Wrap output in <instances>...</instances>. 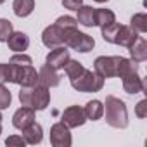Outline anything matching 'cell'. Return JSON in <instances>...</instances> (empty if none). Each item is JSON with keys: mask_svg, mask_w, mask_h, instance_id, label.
Instances as JSON below:
<instances>
[{"mask_svg": "<svg viewBox=\"0 0 147 147\" xmlns=\"http://www.w3.org/2000/svg\"><path fill=\"white\" fill-rule=\"evenodd\" d=\"M106 123L113 128H126L128 126V111L121 99L114 95H107L104 102Z\"/></svg>", "mask_w": 147, "mask_h": 147, "instance_id": "1", "label": "cell"}, {"mask_svg": "<svg viewBox=\"0 0 147 147\" xmlns=\"http://www.w3.org/2000/svg\"><path fill=\"white\" fill-rule=\"evenodd\" d=\"M71 87L78 90V92H83V94H88V92H100L102 87H104V78L100 75H97L95 71L92 69H83V73L71 80Z\"/></svg>", "mask_w": 147, "mask_h": 147, "instance_id": "2", "label": "cell"}, {"mask_svg": "<svg viewBox=\"0 0 147 147\" xmlns=\"http://www.w3.org/2000/svg\"><path fill=\"white\" fill-rule=\"evenodd\" d=\"M64 45H67L69 49L76 50V52L87 54V52H90V50L95 47V40H94L90 35L82 33V31H78V28H75V30H67V31H66Z\"/></svg>", "mask_w": 147, "mask_h": 147, "instance_id": "3", "label": "cell"}, {"mask_svg": "<svg viewBox=\"0 0 147 147\" xmlns=\"http://www.w3.org/2000/svg\"><path fill=\"white\" fill-rule=\"evenodd\" d=\"M118 61H119V55H100L94 61V71L97 75H100L104 80L114 78L118 71Z\"/></svg>", "mask_w": 147, "mask_h": 147, "instance_id": "4", "label": "cell"}, {"mask_svg": "<svg viewBox=\"0 0 147 147\" xmlns=\"http://www.w3.org/2000/svg\"><path fill=\"white\" fill-rule=\"evenodd\" d=\"M12 83L21 85V87H33L38 83V73L31 64H26V66H16L14 64Z\"/></svg>", "mask_w": 147, "mask_h": 147, "instance_id": "5", "label": "cell"}, {"mask_svg": "<svg viewBox=\"0 0 147 147\" xmlns=\"http://www.w3.org/2000/svg\"><path fill=\"white\" fill-rule=\"evenodd\" d=\"M66 31L64 28L57 26L55 23L47 26L42 33V42L47 49H54V47H59V45H64V40H66Z\"/></svg>", "mask_w": 147, "mask_h": 147, "instance_id": "6", "label": "cell"}, {"mask_svg": "<svg viewBox=\"0 0 147 147\" xmlns=\"http://www.w3.org/2000/svg\"><path fill=\"white\" fill-rule=\"evenodd\" d=\"M71 133H69V128L59 121V123H54L52 128H50V144L54 147H69L71 145Z\"/></svg>", "mask_w": 147, "mask_h": 147, "instance_id": "7", "label": "cell"}, {"mask_svg": "<svg viewBox=\"0 0 147 147\" xmlns=\"http://www.w3.org/2000/svg\"><path fill=\"white\" fill-rule=\"evenodd\" d=\"M61 121H62L67 128H78V126L85 125L87 116H85L83 107H80V106H69L67 109H64Z\"/></svg>", "mask_w": 147, "mask_h": 147, "instance_id": "8", "label": "cell"}, {"mask_svg": "<svg viewBox=\"0 0 147 147\" xmlns=\"http://www.w3.org/2000/svg\"><path fill=\"white\" fill-rule=\"evenodd\" d=\"M50 104V92L47 87L36 83L31 87V109L35 111H43Z\"/></svg>", "mask_w": 147, "mask_h": 147, "instance_id": "9", "label": "cell"}, {"mask_svg": "<svg viewBox=\"0 0 147 147\" xmlns=\"http://www.w3.org/2000/svg\"><path fill=\"white\" fill-rule=\"evenodd\" d=\"M69 59H71V57H69V50H67L66 47L59 45V47H54V49L47 54L45 64H49V66L54 67V69H64V66H66V62H67Z\"/></svg>", "mask_w": 147, "mask_h": 147, "instance_id": "10", "label": "cell"}, {"mask_svg": "<svg viewBox=\"0 0 147 147\" xmlns=\"http://www.w3.org/2000/svg\"><path fill=\"white\" fill-rule=\"evenodd\" d=\"M38 83L50 88V87H57L61 83V76H59V73L57 69L50 67L49 64H43L38 71Z\"/></svg>", "mask_w": 147, "mask_h": 147, "instance_id": "11", "label": "cell"}, {"mask_svg": "<svg viewBox=\"0 0 147 147\" xmlns=\"http://www.w3.org/2000/svg\"><path fill=\"white\" fill-rule=\"evenodd\" d=\"M121 82H123V90L126 94H130V95H135V94H140V92L145 90V83L138 76V71H133L130 75L123 76Z\"/></svg>", "mask_w": 147, "mask_h": 147, "instance_id": "12", "label": "cell"}, {"mask_svg": "<svg viewBox=\"0 0 147 147\" xmlns=\"http://www.w3.org/2000/svg\"><path fill=\"white\" fill-rule=\"evenodd\" d=\"M33 121H35V109L26 107V106L19 107V109L14 113V116H12V125H14V128H18V130H23V128L30 126Z\"/></svg>", "mask_w": 147, "mask_h": 147, "instance_id": "13", "label": "cell"}, {"mask_svg": "<svg viewBox=\"0 0 147 147\" xmlns=\"http://www.w3.org/2000/svg\"><path fill=\"white\" fill-rule=\"evenodd\" d=\"M7 45L14 52H24L30 47V36L23 31H12L11 36L7 38Z\"/></svg>", "mask_w": 147, "mask_h": 147, "instance_id": "14", "label": "cell"}, {"mask_svg": "<svg viewBox=\"0 0 147 147\" xmlns=\"http://www.w3.org/2000/svg\"><path fill=\"white\" fill-rule=\"evenodd\" d=\"M128 50H130V55H131L133 62H144L147 59V42H145V38L138 35V38L128 47Z\"/></svg>", "mask_w": 147, "mask_h": 147, "instance_id": "15", "label": "cell"}, {"mask_svg": "<svg viewBox=\"0 0 147 147\" xmlns=\"http://www.w3.org/2000/svg\"><path fill=\"white\" fill-rule=\"evenodd\" d=\"M21 131H23V138H24L26 144H30V145H36V144H40L42 138H43V128H42L38 123H35V121H33L30 126L23 128Z\"/></svg>", "mask_w": 147, "mask_h": 147, "instance_id": "16", "label": "cell"}, {"mask_svg": "<svg viewBox=\"0 0 147 147\" xmlns=\"http://www.w3.org/2000/svg\"><path fill=\"white\" fill-rule=\"evenodd\" d=\"M76 12H78L76 21H78L80 24H83V26H87V28L95 26V9H94V7H90V5H82Z\"/></svg>", "mask_w": 147, "mask_h": 147, "instance_id": "17", "label": "cell"}, {"mask_svg": "<svg viewBox=\"0 0 147 147\" xmlns=\"http://www.w3.org/2000/svg\"><path fill=\"white\" fill-rule=\"evenodd\" d=\"M83 111H85L87 119L97 121V119H100L104 116V104L100 100H90V102H87V106L83 107Z\"/></svg>", "mask_w": 147, "mask_h": 147, "instance_id": "18", "label": "cell"}, {"mask_svg": "<svg viewBox=\"0 0 147 147\" xmlns=\"http://www.w3.org/2000/svg\"><path fill=\"white\" fill-rule=\"evenodd\" d=\"M12 11L18 18H28L35 11V0H14Z\"/></svg>", "mask_w": 147, "mask_h": 147, "instance_id": "19", "label": "cell"}, {"mask_svg": "<svg viewBox=\"0 0 147 147\" xmlns=\"http://www.w3.org/2000/svg\"><path fill=\"white\" fill-rule=\"evenodd\" d=\"M138 38V33L135 30H131L130 26H121L119 30V35H118V40H116V45H121V47H130L135 40Z\"/></svg>", "mask_w": 147, "mask_h": 147, "instance_id": "20", "label": "cell"}, {"mask_svg": "<svg viewBox=\"0 0 147 147\" xmlns=\"http://www.w3.org/2000/svg\"><path fill=\"white\" fill-rule=\"evenodd\" d=\"M121 26H123V24H119V23H116V21L111 23V24H107V26H102V28H100V30H102V38H104L106 42L116 45V40H118V35H119Z\"/></svg>", "mask_w": 147, "mask_h": 147, "instance_id": "21", "label": "cell"}, {"mask_svg": "<svg viewBox=\"0 0 147 147\" xmlns=\"http://www.w3.org/2000/svg\"><path fill=\"white\" fill-rule=\"evenodd\" d=\"M116 21V16L109 9H95V26H107Z\"/></svg>", "mask_w": 147, "mask_h": 147, "instance_id": "22", "label": "cell"}, {"mask_svg": "<svg viewBox=\"0 0 147 147\" xmlns=\"http://www.w3.org/2000/svg\"><path fill=\"white\" fill-rule=\"evenodd\" d=\"M130 28L135 30L137 33H145L147 31V14L145 12L133 14L130 19Z\"/></svg>", "mask_w": 147, "mask_h": 147, "instance_id": "23", "label": "cell"}, {"mask_svg": "<svg viewBox=\"0 0 147 147\" xmlns=\"http://www.w3.org/2000/svg\"><path fill=\"white\" fill-rule=\"evenodd\" d=\"M83 64L82 62H78V61H75V59H69L67 62H66V66H64V71H66V75H67V78L69 80H75V78H78L82 73H83Z\"/></svg>", "mask_w": 147, "mask_h": 147, "instance_id": "24", "label": "cell"}, {"mask_svg": "<svg viewBox=\"0 0 147 147\" xmlns=\"http://www.w3.org/2000/svg\"><path fill=\"white\" fill-rule=\"evenodd\" d=\"M12 76H14V64L9 62V64H4L0 62V85L4 83H12Z\"/></svg>", "mask_w": 147, "mask_h": 147, "instance_id": "25", "label": "cell"}, {"mask_svg": "<svg viewBox=\"0 0 147 147\" xmlns=\"http://www.w3.org/2000/svg\"><path fill=\"white\" fill-rule=\"evenodd\" d=\"M55 24L61 26V28H64V30H75V28H78V21L75 18H71V16H61V18H57Z\"/></svg>", "mask_w": 147, "mask_h": 147, "instance_id": "26", "label": "cell"}, {"mask_svg": "<svg viewBox=\"0 0 147 147\" xmlns=\"http://www.w3.org/2000/svg\"><path fill=\"white\" fill-rule=\"evenodd\" d=\"M12 31V23L9 19H0V42H7Z\"/></svg>", "mask_w": 147, "mask_h": 147, "instance_id": "27", "label": "cell"}, {"mask_svg": "<svg viewBox=\"0 0 147 147\" xmlns=\"http://www.w3.org/2000/svg\"><path fill=\"white\" fill-rule=\"evenodd\" d=\"M11 100H12V95H11L9 88L0 85V109H7L11 106Z\"/></svg>", "mask_w": 147, "mask_h": 147, "instance_id": "28", "label": "cell"}, {"mask_svg": "<svg viewBox=\"0 0 147 147\" xmlns=\"http://www.w3.org/2000/svg\"><path fill=\"white\" fill-rule=\"evenodd\" d=\"M9 62H12V64H16V66H26V64H31V57L26 55L24 52H18V54H14V55L11 57Z\"/></svg>", "mask_w": 147, "mask_h": 147, "instance_id": "29", "label": "cell"}, {"mask_svg": "<svg viewBox=\"0 0 147 147\" xmlns=\"http://www.w3.org/2000/svg\"><path fill=\"white\" fill-rule=\"evenodd\" d=\"M5 145H9V147H24L26 145V140L23 137H19V135H11L5 140Z\"/></svg>", "mask_w": 147, "mask_h": 147, "instance_id": "30", "label": "cell"}, {"mask_svg": "<svg viewBox=\"0 0 147 147\" xmlns=\"http://www.w3.org/2000/svg\"><path fill=\"white\" fill-rule=\"evenodd\" d=\"M135 114H137V118H145L147 116V99H142L135 106Z\"/></svg>", "mask_w": 147, "mask_h": 147, "instance_id": "31", "label": "cell"}, {"mask_svg": "<svg viewBox=\"0 0 147 147\" xmlns=\"http://www.w3.org/2000/svg\"><path fill=\"white\" fill-rule=\"evenodd\" d=\"M62 5L69 11H78L82 5H83V0H64Z\"/></svg>", "mask_w": 147, "mask_h": 147, "instance_id": "32", "label": "cell"}, {"mask_svg": "<svg viewBox=\"0 0 147 147\" xmlns=\"http://www.w3.org/2000/svg\"><path fill=\"white\" fill-rule=\"evenodd\" d=\"M94 2H97V4H104V2H107V0H94Z\"/></svg>", "mask_w": 147, "mask_h": 147, "instance_id": "33", "label": "cell"}, {"mask_svg": "<svg viewBox=\"0 0 147 147\" xmlns=\"http://www.w3.org/2000/svg\"><path fill=\"white\" fill-rule=\"evenodd\" d=\"M4 2H5V0H0V5H2V4H4Z\"/></svg>", "mask_w": 147, "mask_h": 147, "instance_id": "34", "label": "cell"}, {"mask_svg": "<svg viewBox=\"0 0 147 147\" xmlns=\"http://www.w3.org/2000/svg\"><path fill=\"white\" fill-rule=\"evenodd\" d=\"M0 121H2V113H0Z\"/></svg>", "mask_w": 147, "mask_h": 147, "instance_id": "35", "label": "cell"}, {"mask_svg": "<svg viewBox=\"0 0 147 147\" xmlns=\"http://www.w3.org/2000/svg\"><path fill=\"white\" fill-rule=\"evenodd\" d=\"M0 133H2V126H0Z\"/></svg>", "mask_w": 147, "mask_h": 147, "instance_id": "36", "label": "cell"}]
</instances>
